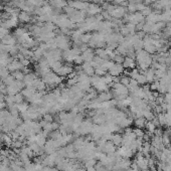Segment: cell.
<instances>
[{
    "label": "cell",
    "mask_w": 171,
    "mask_h": 171,
    "mask_svg": "<svg viewBox=\"0 0 171 171\" xmlns=\"http://www.w3.org/2000/svg\"><path fill=\"white\" fill-rule=\"evenodd\" d=\"M12 60V58L8 54H0V66H7Z\"/></svg>",
    "instance_id": "44dd1931"
},
{
    "label": "cell",
    "mask_w": 171,
    "mask_h": 171,
    "mask_svg": "<svg viewBox=\"0 0 171 171\" xmlns=\"http://www.w3.org/2000/svg\"><path fill=\"white\" fill-rule=\"evenodd\" d=\"M44 120L45 122L51 123V122L54 121V118H53V116H51L50 114L49 113V114H44Z\"/></svg>",
    "instance_id": "1f68e13d"
},
{
    "label": "cell",
    "mask_w": 171,
    "mask_h": 171,
    "mask_svg": "<svg viewBox=\"0 0 171 171\" xmlns=\"http://www.w3.org/2000/svg\"><path fill=\"white\" fill-rule=\"evenodd\" d=\"M125 66L126 68H129V66H133V60L130 59H127L125 60Z\"/></svg>",
    "instance_id": "836d02e7"
},
{
    "label": "cell",
    "mask_w": 171,
    "mask_h": 171,
    "mask_svg": "<svg viewBox=\"0 0 171 171\" xmlns=\"http://www.w3.org/2000/svg\"><path fill=\"white\" fill-rule=\"evenodd\" d=\"M44 58L46 59L47 61H50V60H60L61 59H63V53H61V50L59 49H49L45 54Z\"/></svg>",
    "instance_id": "ba28073f"
},
{
    "label": "cell",
    "mask_w": 171,
    "mask_h": 171,
    "mask_svg": "<svg viewBox=\"0 0 171 171\" xmlns=\"http://www.w3.org/2000/svg\"><path fill=\"white\" fill-rule=\"evenodd\" d=\"M91 39H92V34H91V33L87 32V33H84V34L82 35V39H80V40H82L83 44H89V42H90Z\"/></svg>",
    "instance_id": "4316f807"
},
{
    "label": "cell",
    "mask_w": 171,
    "mask_h": 171,
    "mask_svg": "<svg viewBox=\"0 0 171 171\" xmlns=\"http://www.w3.org/2000/svg\"><path fill=\"white\" fill-rule=\"evenodd\" d=\"M82 58L84 60V63H91L95 58V53L92 49H88L82 53Z\"/></svg>",
    "instance_id": "9a60e30c"
},
{
    "label": "cell",
    "mask_w": 171,
    "mask_h": 171,
    "mask_svg": "<svg viewBox=\"0 0 171 171\" xmlns=\"http://www.w3.org/2000/svg\"><path fill=\"white\" fill-rule=\"evenodd\" d=\"M135 124H136V126H138L139 128H141V127H143L145 125V120L142 117H140V118H138L136 120Z\"/></svg>",
    "instance_id": "4dcf8cb0"
},
{
    "label": "cell",
    "mask_w": 171,
    "mask_h": 171,
    "mask_svg": "<svg viewBox=\"0 0 171 171\" xmlns=\"http://www.w3.org/2000/svg\"><path fill=\"white\" fill-rule=\"evenodd\" d=\"M74 63H75V65H82L84 64V60H83V58H82V54L79 55L78 58L74 60Z\"/></svg>",
    "instance_id": "d6a6232c"
},
{
    "label": "cell",
    "mask_w": 171,
    "mask_h": 171,
    "mask_svg": "<svg viewBox=\"0 0 171 171\" xmlns=\"http://www.w3.org/2000/svg\"><path fill=\"white\" fill-rule=\"evenodd\" d=\"M16 106H17L18 111H19V113H21V114L24 113L28 109V107H29V105H28V104L25 103V102H22L20 104H16Z\"/></svg>",
    "instance_id": "484cf974"
},
{
    "label": "cell",
    "mask_w": 171,
    "mask_h": 171,
    "mask_svg": "<svg viewBox=\"0 0 171 171\" xmlns=\"http://www.w3.org/2000/svg\"><path fill=\"white\" fill-rule=\"evenodd\" d=\"M80 54H82V51L79 47H73V49L65 50V53L63 54V58L66 61H74Z\"/></svg>",
    "instance_id": "5b68a950"
},
{
    "label": "cell",
    "mask_w": 171,
    "mask_h": 171,
    "mask_svg": "<svg viewBox=\"0 0 171 171\" xmlns=\"http://www.w3.org/2000/svg\"><path fill=\"white\" fill-rule=\"evenodd\" d=\"M2 44H6V45H15L17 44V40L15 39V36L14 35H11L10 33H8V34H6L5 36L3 37V39H1Z\"/></svg>",
    "instance_id": "2e32d148"
},
{
    "label": "cell",
    "mask_w": 171,
    "mask_h": 171,
    "mask_svg": "<svg viewBox=\"0 0 171 171\" xmlns=\"http://www.w3.org/2000/svg\"><path fill=\"white\" fill-rule=\"evenodd\" d=\"M112 95L108 92H102L101 94H99V96L97 97V100L100 102H108L111 99Z\"/></svg>",
    "instance_id": "603a6c76"
},
{
    "label": "cell",
    "mask_w": 171,
    "mask_h": 171,
    "mask_svg": "<svg viewBox=\"0 0 171 171\" xmlns=\"http://www.w3.org/2000/svg\"><path fill=\"white\" fill-rule=\"evenodd\" d=\"M91 84L96 91H99L101 93L105 92L108 89V85L106 84L105 80H104V78L99 77L97 75H94L91 77Z\"/></svg>",
    "instance_id": "3957f363"
},
{
    "label": "cell",
    "mask_w": 171,
    "mask_h": 171,
    "mask_svg": "<svg viewBox=\"0 0 171 171\" xmlns=\"http://www.w3.org/2000/svg\"><path fill=\"white\" fill-rule=\"evenodd\" d=\"M65 1L69 3V2H72V1H74V0H65Z\"/></svg>",
    "instance_id": "74e56055"
},
{
    "label": "cell",
    "mask_w": 171,
    "mask_h": 171,
    "mask_svg": "<svg viewBox=\"0 0 171 171\" xmlns=\"http://www.w3.org/2000/svg\"><path fill=\"white\" fill-rule=\"evenodd\" d=\"M12 75L16 80H21V82H23V79H24L25 74L23 73L22 70H16V72L12 73Z\"/></svg>",
    "instance_id": "d4e9b609"
},
{
    "label": "cell",
    "mask_w": 171,
    "mask_h": 171,
    "mask_svg": "<svg viewBox=\"0 0 171 171\" xmlns=\"http://www.w3.org/2000/svg\"><path fill=\"white\" fill-rule=\"evenodd\" d=\"M18 16H9L6 20L0 22V26L5 28V29H10V28L16 27L18 24Z\"/></svg>",
    "instance_id": "9c48e42d"
},
{
    "label": "cell",
    "mask_w": 171,
    "mask_h": 171,
    "mask_svg": "<svg viewBox=\"0 0 171 171\" xmlns=\"http://www.w3.org/2000/svg\"><path fill=\"white\" fill-rule=\"evenodd\" d=\"M147 128H148L149 131H153L155 129V126H154V124H152V123H149V124L147 125Z\"/></svg>",
    "instance_id": "e575fe53"
},
{
    "label": "cell",
    "mask_w": 171,
    "mask_h": 171,
    "mask_svg": "<svg viewBox=\"0 0 171 171\" xmlns=\"http://www.w3.org/2000/svg\"><path fill=\"white\" fill-rule=\"evenodd\" d=\"M22 68H23V65H21L20 60L17 59L12 60L7 65V69L10 73H14V72H16V70H21Z\"/></svg>",
    "instance_id": "7c38bea8"
},
{
    "label": "cell",
    "mask_w": 171,
    "mask_h": 171,
    "mask_svg": "<svg viewBox=\"0 0 171 171\" xmlns=\"http://www.w3.org/2000/svg\"><path fill=\"white\" fill-rule=\"evenodd\" d=\"M14 98H15V104H20L23 102V100H24V97H23L21 92L16 94V95H14Z\"/></svg>",
    "instance_id": "f546056e"
},
{
    "label": "cell",
    "mask_w": 171,
    "mask_h": 171,
    "mask_svg": "<svg viewBox=\"0 0 171 171\" xmlns=\"http://www.w3.org/2000/svg\"><path fill=\"white\" fill-rule=\"evenodd\" d=\"M24 88H25L24 83L21 82V80H15L11 85L6 86V94L14 96V95L20 93Z\"/></svg>",
    "instance_id": "277c9868"
},
{
    "label": "cell",
    "mask_w": 171,
    "mask_h": 171,
    "mask_svg": "<svg viewBox=\"0 0 171 171\" xmlns=\"http://www.w3.org/2000/svg\"><path fill=\"white\" fill-rule=\"evenodd\" d=\"M109 72H110L111 75H118L123 72V68L120 65H113L112 68L109 70Z\"/></svg>",
    "instance_id": "7402d4cb"
},
{
    "label": "cell",
    "mask_w": 171,
    "mask_h": 171,
    "mask_svg": "<svg viewBox=\"0 0 171 171\" xmlns=\"http://www.w3.org/2000/svg\"><path fill=\"white\" fill-rule=\"evenodd\" d=\"M111 142L112 143L115 145V146H118V145H120L121 143H122V141H123V138L120 136V135H118V134H116V135H113L112 137H111Z\"/></svg>",
    "instance_id": "cb8c5ba5"
},
{
    "label": "cell",
    "mask_w": 171,
    "mask_h": 171,
    "mask_svg": "<svg viewBox=\"0 0 171 171\" xmlns=\"http://www.w3.org/2000/svg\"><path fill=\"white\" fill-rule=\"evenodd\" d=\"M73 72H74V69H73L72 65H61V66L56 70L55 74H58L60 77H66V75H70Z\"/></svg>",
    "instance_id": "8fae6325"
},
{
    "label": "cell",
    "mask_w": 171,
    "mask_h": 171,
    "mask_svg": "<svg viewBox=\"0 0 171 171\" xmlns=\"http://www.w3.org/2000/svg\"><path fill=\"white\" fill-rule=\"evenodd\" d=\"M115 93L118 95L119 98H124L127 96V89L121 84L115 85Z\"/></svg>",
    "instance_id": "e0dca14e"
},
{
    "label": "cell",
    "mask_w": 171,
    "mask_h": 171,
    "mask_svg": "<svg viewBox=\"0 0 171 171\" xmlns=\"http://www.w3.org/2000/svg\"><path fill=\"white\" fill-rule=\"evenodd\" d=\"M86 11H87L90 15H96V14H98L101 11V8H100V6L96 3H90Z\"/></svg>",
    "instance_id": "d6986e66"
},
{
    "label": "cell",
    "mask_w": 171,
    "mask_h": 171,
    "mask_svg": "<svg viewBox=\"0 0 171 171\" xmlns=\"http://www.w3.org/2000/svg\"><path fill=\"white\" fill-rule=\"evenodd\" d=\"M36 79H37V75H36V74H34V73L29 72V73L25 74L24 79H23V83H24V85H25V86H28V85L32 84V83L34 82V80H35Z\"/></svg>",
    "instance_id": "ac0fdd59"
},
{
    "label": "cell",
    "mask_w": 171,
    "mask_h": 171,
    "mask_svg": "<svg viewBox=\"0 0 171 171\" xmlns=\"http://www.w3.org/2000/svg\"><path fill=\"white\" fill-rule=\"evenodd\" d=\"M41 80H44V83L46 86H49V87H55V86L60 85L63 82L64 78L60 77L58 74H55L53 70H49V73L44 74V75H41Z\"/></svg>",
    "instance_id": "6da1fadb"
},
{
    "label": "cell",
    "mask_w": 171,
    "mask_h": 171,
    "mask_svg": "<svg viewBox=\"0 0 171 171\" xmlns=\"http://www.w3.org/2000/svg\"><path fill=\"white\" fill-rule=\"evenodd\" d=\"M95 165H96V160H95V158L88 159L85 161V168L91 167V166H95Z\"/></svg>",
    "instance_id": "f1b7e54d"
},
{
    "label": "cell",
    "mask_w": 171,
    "mask_h": 171,
    "mask_svg": "<svg viewBox=\"0 0 171 171\" xmlns=\"http://www.w3.org/2000/svg\"><path fill=\"white\" fill-rule=\"evenodd\" d=\"M54 23L58 27H60V29H61V28H68V29L72 30L73 28L75 26V23L72 20H70L66 15H64V14H60V15H56Z\"/></svg>",
    "instance_id": "7a4b0ae2"
},
{
    "label": "cell",
    "mask_w": 171,
    "mask_h": 171,
    "mask_svg": "<svg viewBox=\"0 0 171 171\" xmlns=\"http://www.w3.org/2000/svg\"><path fill=\"white\" fill-rule=\"evenodd\" d=\"M80 69H82L83 72L86 75H88L89 77H92V75H95V68L93 66L92 63H84L80 65Z\"/></svg>",
    "instance_id": "5bb4252c"
},
{
    "label": "cell",
    "mask_w": 171,
    "mask_h": 171,
    "mask_svg": "<svg viewBox=\"0 0 171 171\" xmlns=\"http://www.w3.org/2000/svg\"><path fill=\"white\" fill-rule=\"evenodd\" d=\"M13 3H22V2H25L26 0H12Z\"/></svg>",
    "instance_id": "8d00e7d4"
},
{
    "label": "cell",
    "mask_w": 171,
    "mask_h": 171,
    "mask_svg": "<svg viewBox=\"0 0 171 171\" xmlns=\"http://www.w3.org/2000/svg\"><path fill=\"white\" fill-rule=\"evenodd\" d=\"M49 5L54 8V9H63L66 7V5H69V3L65 0H49Z\"/></svg>",
    "instance_id": "4fadbf2b"
},
{
    "label": "cell",
    "mask_w": 171,
    "mask_h": 171,
    "mask_svg": "<svg viewBox=\"0 0 171 171\" xmlns=\"http://www.w3.org/2000/svg\"><path fill=\"white\" fill-rule=\"evenodd\" d=\"M54 39H55L56 46H58L59 49L64 50V51L70 49V40L68 37H66V35L60 34L58 36H55Z\"/></svg>",
    "instance_id": "8992f818"
},
{
    "label": "cell",
    "mask_w": 171,
    "mask_h": 171,
    "mask_svg": "<svg viewBox=\"0 0 171 171\" xmlns=\"http://www.w3.org/2000/svg\"><path fill=\"white\" fill-rule=\"evenodd\" d=\"M32 19L31 17V14L25 12V11H21L19 14H18V20L22 23H27V22H30Z\"/></svg>",
    "instance_id": "ffe728a7"
},
{
    "label": "cell",
    "mask_w": 171,
    "mask_h": 171,
    "mask_svg": "<svg viewBox=\"0 0 171 171\" xmlns=\"http://www.w3.org/2000/svg\"><path fill=\"white\" fill-rule=\"evenodd\" d=\"M86 171H96V167H95V166H91V167L86 168Z\"/></svg>",
    "instance_id": "d590c367"
},
{
    "label": "cell",
    "mask_w": 171,
    "mask_h": 171,
    "mask_svg": "<svg viewBox=\"0 0 171 171\" xmlns=\"http://www.w3.org/2000/svg\"><path fill=\"white\" fill-rule=\"evenodd\" d=\"M89 4L90 3L82 1V0H74L72 2H69V6L73 7L75 9V10H79V11H86L89 6Z\"/></svg>",
    "instance_id": "30bf717a"
},
{
    "label": "cell",
    "mask_w": 171,
    "mask_h": 171,
    "mask_svg": "<svg viewBox=\"0 0 171 171\" xmlns=\"http://www.w3.org/2000/svg\"><path fill=\"white\" fill-rule=\"evenodd\" d=\"M14 80H15V79L13 78V75H9L8 77H6L4 80H2V82H3V84L5 85V86H9V85H11Z\"/></svg>",
    "instance_id": "83f0119b"
},
{
    "label": "cell",
    "mask_w": 171,
    "mask_h": 171,
    "mask_svg": "<svg viewBox=\"0 0 171 171\" xmlns=\"http://www.w3.org/2000/svg\"><path fill=\"white\" fill-rule=\"evenodd\" d=\"M93 126L94 124L90 121V120H86V121H83L82 124L80 125V127L78 128L75 132L78 133L80 135H86V134H89V133L92 132V129H93Z\"/></svg>",
    "instance_id": "52a82bcc"
}]
</instances>
